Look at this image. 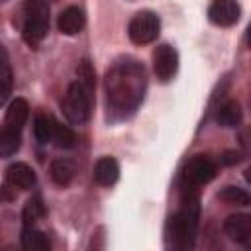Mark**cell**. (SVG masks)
I'll list each match as a JSON object with an SVG mask.
<instances>
[{"label": "cell", "instance_id": "1", "mask_svg": "<svg viewBox=\"0 0 251 251\" xmlns=\"http://www.w3.org/2000/svg\"><path fill=\"white\" fill-rule=\"evenodd\" d=\"M145 67L135 59L116 61L104 78L108 112L114 118H126L141 104L145 94Z\"/></svg>", "mask_w": 251, "mask_h": 251}, {"label": "cell", "instance_id": "2", "mask_svg": "<svg viewBox=\"0 0 251 251\" xmlns=\"http://www.w3.org/2000/svg\"><path fill=\"white\" fill-rule=\"evenodd\" d=\"M198 194L196 190H186L182 196V206L180 210L169 220V237L171 245L176 249H190L196 239V229H198Z\"/></svg>", "mask_w": 251, "mask_h": 251}, {"label": "cell", "instance_id": "3", "mask_svg": "<svg viewBox=\"0 0 251 251\" xmlns=\"http://www.w3.org/2000/svg\"><path fill=\"white\" fill-rule=\"evenodd\" d=\"M49 31V6L45 0H25L24 4V39L37 47Z\"/></svg>", "mask_w": 251, "mask_h": 251}, {"label": "cell", "instance_id": "4", "mask_svg": "<svg viewBox=\"0 0 251 251\" xmlns=\"http://www.w3.org/2000/svg\"><path fill=\"white\" fill-rule=\"evenodd\" d=\"M90 98L92 94L78 80H75L67 88L63 100V112L71 124H84L90 118Z\"/></svg>", "mask_w": 251, "mask_h": 251}, {"label": "cell", "instance_id": "5", "mask_svg": "<svg viewBox=\"0 0 251 251\" xmlns=\"http://www.w3.org/2000/svg\"><path fill=\"white\" fill-rule=\"evenodd\" d=\"M159 27H161V22H159V16L149 12V10H143L139 14H135L129 24H127V35L133 43L137 45H145V43H151L157 39L159 35Z\"/></svg>", "mask_w": 251, "mask_h": 251}, {"label": "cell", "instance_id": "6", "mask_svg": "<svg viewBox=\"0 0 251 251\" xmlns=\"http://www.w3.org/2000/svg\"><path fill=\"white\" fill-rule=\"evenodd\" d=\"M216 176V163L204 155L192 157L184 167V180L190 186H200Z\"/></svg>", "mask_w": 251, "mask_h": 251}, {"label": "cell", "instance_id": "7", "mask_svg": "<svg viewBox=\"0 0 251 251\" xmlns=\"http://www.w3.org/2000/svg\"><path fill=\"white\" fill-rule=\"evenodd\" d=\"M176 67H178V53L175 47L163 43L153 51V71L159 80L163 82L171 80L173 75L176 73Z\"/></svg>", "mask_w": 251, "mask_h": 251}, {"label": "cell", "instance_id": "8", "mask_svg": "<svg viewBox=\"0 0 251 251\" xmlns=\"http://www.w3.org/2000/svg\"><path fill=\"white\" fill-rule=\"evenodd\" d=\"M239 16H241V8L235 0H212L208 8V20L220 27H229L237 24Z\"/></svg>", "mask_w": 251, "mask_h": 251}, {"label": "cell", "instance_id": "9", "mask_svg": "<svg viewBox=\"0 0 251 251\" xmlns=\"http://www.w3.org/2000/svg\"><path fill=\"white\" fill-rule=\"evenodd\" d=\"M224 231L227 233L229 239L249 245L251 241V216L247 214H231L224 222Z\"/></svg>", "mask_w": 251, "mask_h": 251}, {"label": "cell", "instance_id": "10", "mask_svg": "<svg viewBox=\"0 0 251 251\" xmlns=\"http://www.w3.org/2000/svg\"><path fill=\"white\" fill-rule=\"evenodd\" d=\"M6 178H8V182L14 188H20V190L33 188L35 186V180H37L35 171L29 165H25V163H14V165H10L8 171H6Z\"/></svg>", "mask_w": 251, "mask_h": 251}, {"label": "cell", "instance_id": "11", "mask_svg": "<svg viewBox=\"0 0 251 251\" xmlns=\"http://www.w3.org/2000/svg\"><path fill=\"white\" fill-rule=\"evenodd\" d=\"M84 22H86L84 12H82L80 8H76V6H69V8H65V10L59 14V18H57V27H59V31L65 33V35H75V33H78V31L84 27Z\"/></svg>", "mask_w": 251, "mask_h": 251}, {"label": "cell", "instance_id": "12", "mask_svg": "<svg viewBox=\"0 0 251 251\" xmlns=\"http://www.w3.org/2000/svg\"><path fill=\"white\" fill-rule=\"evenodd\" d=\"M120 176V165L114 157H102L94 165V180L100 186H112Z\"/></svg>", "mask_w": 251, "mask_h": 251}, {"label": "cell", "instance_id": "13", "mask_svg": "<svg viewBox=\"0 0 251 251\" xmlns=\"http://www.w3.org/2000/svg\"><path fill=\"white\" fill-rule=\"evenodd\" d=\"M29 116V106L24 98H14L6 110V120H4V126L10 127V129H16V131H22L25 120Z\"/></svg>", "mask_w": 251, "mask_h": 251}, {"label": "cell", "instance_id": "14", "mask_svg": "<svg viewBox=\"0 0 251 251\" xmlns=\"http://www.w3.org/2000/svg\"><path fill=\"white\" fill-rule=\"evenodd\" d=\"M22 245L27 251H47L51 247L49 237L43 231L35 229L33 226H25L24 227V231H22Z\"/></svg>", "mask_w": 251, "mask_h": 251}, {"label": "cell", "instance_id": "15", "mask_svg": "<svg viewBox=\"0 0 251 251\" xmlns=\"http://www.w3.org/2000/svg\"><path fill=\"white\" fill-rule=\"evenodd\" d=\"M216 118H218V124L224 126V127H237L241 124L243 112H241V106L235 100H227L226 104L220 106Z\"/></svg>", "mask_w": 251, "mask_h": 251}, {"label": "cell", "instance_id": "16", "mask_svg": "<svg viewBox=\"0 0 251 251\" xmlns=\"http://www.w3.org/2000/svg\"><path fill=\"white\" fill-rule=\"evenodd\" d=\"M12 69H10V61H8V53L4 49V45H0V104L10 96L12 92Z\"/></svg>", "mask_w": 251, "mask_h": 251}, {"label": "cell", "instance_id": "17", "mask_svg": "<svg viewBox=\"0 0 251 251\" xmlns=\"http://www.w3.org/2000/svg\"><path fill=\"white\" fill-rule=\"evenodd\" d=\"M75 176V167L69 159H55L51 163V178L59 186H67Z\"/></svg>", "mask_w": 251, "mask_h": 251}, {"label": "cell", "instance_id": "18", "mask_svg": "<svg viewBox=\"0 0 251 251\" xmlns=\"http://www.w3.org/2000/svg\"><path fill=\"white\" fill-rule=\"evenodd\" d=\"M45 216V204L41 200L39 194L31 196L25 206H24V212H22V218H24V226H35L37 220H41Z\"/></svg>", "mask_w": 251, "mask_h": 251}, {"label": "cell", "instance_id": "19", "mask_svg": "<svg viewBox=\"0 0 251 251\" xmlns=\"http://www.w3.org/2000/svg\"><path fill=\"white\" fill-rule=\"evenodd\" d=\"M20 131L10 127H0V157H12L20 149Z\"/></svg>", "mask_w": 251, "mask_h": 251}, {"label": "cell", "instance_id": "20", "mask_svg": "<svg viewBox=\"0 0 251 251\" xmlns=\"http://www.w3.org/2000/svg\"><path fill=\"white\" fill-rule=\"evenodd\" d=\"M53 129H55V120L47 114H37L35 122H33V133L35 139L39 143H49L53 137Z\"/></svg>", "mask_w": 251, "mask_h": 251}, {"label": "cell", "instance_id": "21", "mask_svg": "<svg viewBox=\"0 0 251 251\" xmlns=\"http://www.w3.org/2000/svg\"><path fill=\"white\" fill-rule=\"evenodd\" d=\"M51 141H53L57 147H61V149H69V147L75 145L76 137H75V133H73L71 127H67V126L55 122V129H53V137H51Z\"/></svg>", "mask_w": 251, "mask_h": 251}, {"label": "cell", "instance_id": "22", "mask_svg": "<svg viewBox=\"0 0 251 251\" xmlns=\"http://www.w3.org/2000/svg\"><path fill=\"white\" fill-rule=\"evenodd\" d=\"M220 200L227 202V204H237V206H247L249 204V194L239 188V186H226L220 192Z\"/></svg>", "mask_w": 251, "mask_h": 251}, {"label": "cell", "instance_id": "23", "mask_svg": "<svg viewBox=\"0 0 251 251\" xmlns=\"http://www.w3.org/2000/svg\"><path fill=\"white\" fill-rule=\"evenodd\" d=\"M76 73H78V82L92 94V88H94V71H92L90 63H88V61H82V63L78 65Z\"/></svg>", "mask_w": 251, "mask_h": 251}, {"label": "cell", "instance_id": "24", "mask_svg": "<svg viewBox=\"0 0 251 251\" xmlns=\"http://www.w3.org/2000/svg\"><path fill=\"white\" fill-rule=\"evenodd\" d=\"M239 161H241V155L237 151H226L222 155V163L224 165H237Z\"/></svg>", "mask_w": 251, "mask_h": 251}]
</instances>
